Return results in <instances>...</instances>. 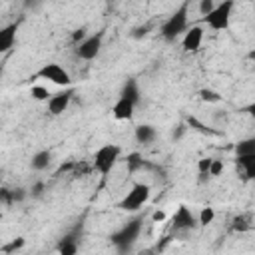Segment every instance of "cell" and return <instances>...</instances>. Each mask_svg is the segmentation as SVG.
I'll return each mask as SVG.
<instances>
[{"label": "cell", "instance_id": "obj_1", "mask_svg": "<svg viewBox=\"0 0 255 255\" xmlns=\"http://www.w3.org/2000/svg\"><path fill=\"white\" fill-rule=\"evenodd\" d=\"M141 227H143V217L139 215V217H133L131 221H128L122 229H118L116 233H112V243L116 245V249L118 251H122V253H126V251H129L131 249V245L137 241V237H139V233H141Z\"/></svg>", "mask_w": 255, "mask_h": 255}, {"label": "cell", "instance_id": "obj_2", "mask_svg": "<svg viewBox=\"0 0 255 255\" xmlns=\"http://www.w3.org/2000/svg\"><path fill=\"white\" fill-rule=\"evenodd\" d=\"M187 16H189V0H185L161 26V36L167 42H173L177 36L185 34L187 30Z\"/></svg>", "mask_w": 255, "mask_h": 255}, {"label": "cell", "instance_id": "obj_3", "mask_svg": "<svg viewBox=\"0 0 255 255\" xmlns=\"http://www.w3.org/2000/svg\"><path fill=\"white\" fill-rule=\"evenodd\" d=\"M120 155H122V147L118 143H106V145H102L94 153V167H96V171L106 177L114 169V165L118 163Z\"/></svg>", "mask_w": 255, "mask_h": 255}, {"label": "cell", "instance_id": "obj_4", "mask_svg": "<svg viewBox=\"0 0 255 255\" xmlns=\"http://www.w3.org/2000/svg\"><path fill=\"white\" fill-rule=\"evenodd\" d=\"M149 193H151L149 185H147V183L137 181V183H133V185H131V189L126 193V197L120 201V205H118V207H120L122 211H129V213L139 211V209L147 203Z\"/></svg>", "mask_w": 255, "mask_h": 255}, {"label": "cell", "instance_id": "obj_5", "mask_svg": "<svg viewBox=\"0 0 255 255\" xmlns=\"http://www.w3.org/2000/svg\"><path fill=\"white\" fill-rule=\"evenodd\" d=\"M233 0H223L219 4H215V8L203 16V22L215 30V32H221V30H227L229 28V22H231V14H233Z\"/></svg>", "mask_w": 255, "mask_h": 255}, {"label": "cell", "instance_id": "obj_6", "mask_svg": "<svg viewBox=\"0 0 255 255\" xmlns=\"http://www.w3.org/2000/svg\"><path fill=\"white\" fill-rule=\"evenodd\" d=\"M102 44H104V32H96V34L86 36L82 42H78L74 52L82 60H94V58H98Z\"/></svg>", "mask_w": 255, "mask_h": 255}, {"label": "cell", "instance_id": "obj_7", "mask_svg": "<svg viewBox=\"0 0 255 255\" xmlns=\"http://www.w3.org/2000/svg\"><path fill=\"white\" fill-rule=\"evenodd\" d=\"M36 78H42V80H48V82H52V84H56V86H70L72 84V76L68 74V70H64L60 64H56V62H48V64H44L38 72H36Z\"/></svg>", "mask_w": 255, "mask_h": 255}, {"label": "cell", "instance_id": "obj_8", "mask_svg": "<svg viewBox=\"0 0 255 255\" xmlns=\"http://www.w3.org/2000/svg\"><path fill=\"white\" fill-rule=\"evenodd\" d=\"M171 225H173L175 231H189V229H195V227L199 225V221H197V217L191 213L189 207L179 205L177 211H175L173 217H171Z\"/></svg>", "mask_w": 255, "mask_h": 255}, {"label": "cell", "instance_id": "obj_9", "mask_svg": "<svg viewBox=\"0 0 255 255\" xmlns=\"http://www.w3.org/2000/svg\"><path fill=\"white\" fill-rule=\"evenodd\" d=\"M72 96H74V90H72V88H68V90H64V92H58V94L50 96V100H48V112H50L52 116H60V114H64V112L68 110L70 102H72Z\"/></svg>", "mask_w": 255, "mask_h": 255}, {"label": "cell", "instance_id": "obj_10", "mask_svg": "<svg viewBox=\"0 0 255 255\" xmlns=\"http://www.w3.org/2000/svg\"><path fill=\"white\" fill-rule=\"evenodd\" d=\"M201 42H203V28L195 24V26L185 30L183 40H181V48L185 52H197L201 48Z\"/></svg>", "mask_w": 255, "mask_h": 255}, {"label": "cell", "instance_id": "obj_11", "mask_svg": "<svg viewBox=\"0 0 255 255\" xmlns=\"http://www.w3.org/2000/svg\"><path fill=\"white\" fill-rule=\"evenodd\" d=\"M135 102H131V100H128V98H118V102L114 104V108H112V116L116 118V120H120V122H128V120H131L133 118V112H135Z\"/></svg>", "mask_w": 255, "mask_h": 255}, {"label": "cell", "instance_id": "obj_12", "mask_svg": "<svg viewBox=\"0 0 255 255\" xmlns=\"http://www.w3.org/2000/svg\"><path fill=\"white\" fill-rule=\"evenodd\" d=\"M82 227H76L74 231H70L68 235L62 237V241L58 243V253L60 255H76L78 253V231Z\"/></svg>", "mask_w": 255, "mask_h": 255}, {"label": "cell", "instance_id": "obj_13", "mask_svg": "<svg viewBox=\"0 0 255 255\" xmlns=\"http://www.w3.org/2000/svg\"><path fill=\"white\" fill-rule=\"evenodd\" d=\"M16 32H18V22H12L0 30V52L12 50V46L16 44Z\"/></svg>", "mask_w": 255, "mask_h": 255}, {"label": "cell", "instance_id": "obj_14", "mask_svg": "<svg viewBox=\"0 0 255 255\" xmlns=\"http://www.w3.org/2000/svg\"><path fill=\"white\" fill-rule=\"evenodd\" d=\"M237 167L243 173V179H255V153L251 155H239L235 159Z\"/></svg>", "mask_w": 255, "mask_h": 255}, {"label": "cell", "instance_id": "obj_15", "mask_svg": "<svg viewBox=\"0 0 255 255\" xmlns=\"http://www.w3.org/2000/svg\"><path fill=\"white\" fill-rule=\"evenodd\" d=\"M155 135H157V131H155V128L149 126V124H141V126L135 128V141H137V143L151 145V143L155 141Z\"/></svg>", "mask_w": 255, "mask_h": 255}, {"label": "cell", "instance_id": "obj_16", "mask_svg": "<svg viewBox=\"0 0 255 255\" xmlns=\"http://www.w3.org/2000/svg\"><path fill=\"white\" fill-rule=\"evenodd\" d=\"M120 96L122 98H128V100H131V102H139V86H137V80H133V78H129V80H126V84L122 86V92H120Z\"/></svg>", "mask_w": 255, "mask_h": 255}, {"label": "cell", "instance_id": "obj_17", "mask_svg": "<svg viewBox=\"0 0 255 255\" xmlns=\"http://www.w3.org/2000/svg\"><path fill=\"white\" fill-rule=\"evenodd\" d=\"M50 161H52V153H50L48 149H40V151H36V153L32 155L30 165H32V169L42 171V169H46V167L50 165Z\"/></svg>", "mask_w": 255, "mask_h": 255}, {"label": "cell", "instance_id": "obj_18", "mask_svg": "<svg viewBox=\"0 0 255 255\" xmlns=\"http://www.w3.org/2000/svg\"><path fill=\"white\" fill-rule=\"evenodd\" d=\"M251 153H255V135L245 137V139L235 143V155L237 157L239 155H251Z\"/></svg>", "mask_w": 255, "mask_h": 255}, {"label": "cell", "instance_id": "obj_19", "mask_svg": "<svg viewBox=\"0 0 255 255\" xmlns=\"http://www.w3.org/2000/svg\"><path fill=\"white\" fill-rule=\"evenodd\" d=\"M199 100L207 102V104H217V102H221V96L211 88H201L199 90Z\"/></svg>", "mask_w": 255, "mask_h": 255}, {"label": "cell", "instance_id": "obj_20", "mask_svg": "<svg viewBox=\"0 0 255 255\" xmlns=\"http://www.w3.org/2000/svg\"><path fill=\"white\" fill-rule=\"evenodd\" d=\"M213 219H215V209L213 207H201V211H199V215H197V221H199V225H209V223H213Z\"/></svg>", "mask_w": 255, "mask_h": 255}, {"label": "cell", "instance_id": "obj_21", "mask_svg": "<svg viewBox=\"0 0 255 255\" xmlns=\"http://www.w3.org/2000/svg\"><path fill=\"white\" fill-rule=\"evenodd\" d=\"M126 161H128V169H129L131 173H133V171H137V169H139V167L143 165V159H141V155H139L137 151H133V153H129Z\"/></svg>", "mask_w": 255, "mask_h": 255}, {"label": "cell", "instance_id": "obj_22", "mask_svg": "<svg viewBox=\"0 0 255 255\" xmlns=\"http://www.w3.org/2000/svg\"><path fill=\"white\" fill-rule=\"evenodd\" d=\"M30 94H32V98L38 100V102H42V100H50V96H52L44 86H32Z\"/></svg>", "mask_w": 255, "mask_h": 255}, {"label": "cell", "instance_id": "obj_23", "mask_svg": "<svg viewBox=\"0 0 255 255\" xmlns=\"http://www.w3.org/2000/svg\"><path fill=\"white\" fill-rule=\"evenodd\" d=\"M211 161H213V157H201V159L197 161V171H199V175H209Z\"/></svg>", "mask_w": 255, "mask_h": 255}, {"label": "cell", "instance_id": "obj_24", "mask_svg": "<svg viewBox=\"0 0 255 255\" xmlns=\"http://www.w3.org/2000/svg\"><path fill=\"white\" fill-rule=\"evenodd\" d=\"M223 173V161L221 159H213L211 161V167H209V175L211 177H219Z\"/></svg>", "mask_w": 255, "mask_h": 255}, {"label": "cell", "instance_id": "obj_25", "mask_svg": "<svg viewBox=\"0 0 255 255\" xmlns=\"http://www.w3.org/2000/svg\"><path fill=\"white\" fill-rule=\"evenodd\" d=\"M249 227H251V225L247 223V219H245L243 215H239V217L233 219V229H235V231H247Z\"/></svg>", "mask_w": 255, "mask_h": 255}, {"label": "cell", "instance_id": "obj_26", "mask_svg": "<svg viewBox=\"0 0 255 255\" xmlns=\"http://www.w3.org/2000/svg\"><path fill=\"white\" fill-rule=\"evenodd\" d=\"M213 8H215V2L213 0H199V12H201V16H207Z\"/></svg>", "mask_w": 255, "mask_h": 255}, {"label": "cell", "instance_id": "obj_27", "mask_svg": "<svg viewBox=\"0 0 255 255\" xmlns=\"http://www.w3.org/2000/svg\"><path fill=\"white\" fill-rule=\"evenodd\" d=\"M20 247H24V239H22V237L14 239V241H12L10 245H6L2 251H4V253H12V251H16V249H20Z\"/></svg>", "mask_w": 255, "mask_h": 255}, {"label": "cell", "instance_id": "obj_28", "mask_svg": "<svg viewBox=\"0 0 255 255\" xmlns=\"http://www.w3.org/2000/svg\"><path fill=\"white\" fill-rule=\"evenodd\" d=\"M163 219H165V211L157 209V211H153V213H151V221H153V223H161Z\"/></svg>", "mask_w": 255, "mask_h": 255}, {"label": "cell", "instance_id": "obj_29", "mask_svg": "<svg viewBox=\"0 0 255 255\" xmlns=\"http://www.w3.org/2000/svg\"><path fill=\"white\" fill-rule=\"evenodd\" d=\"M147 30H149V26H139V28H135V30H133V38H143V36L147 34Z\"/></svg>", "mask_w": 255, "mask_h": 255}, {"label": "cell", "instance_id": "obj_30", "mask_svg": "<svg viewBox=\"0 0 255 255\" xmlns=\"http://www.w3.org/2000/svg\"><path fill=\"white\" fill-rule=\"evenodd\" d=\"M84 32H86L84 28H80V30H76V32L72 34V40H74V42H82V40L86 38V34H84Z\"/></svg>", "mask_w": 255, "mask_h": 255}, {"label": "cell", "instance_id": "obj_31", "mask_svg": "<svg viewBox=\"0 0 255 255\" xmlns=\"http://www.w3.org/2000/svg\"><path fill=\"white\" fill-rule=\"evenodd\" d=\"M42 191H44V183H42V181H38V183L32 187V195H34V197H40V195H42Z\"/></svg>", "mask_w": 255, "mask_h": 255}, {"label": "cell", "instance_id": "obj_32", "mask_svg": "<svg viewBox=\"0 0 255 255\" xmlns=\"http://www.w3.org/2000/svg\"><path fill=\"white\" fill-rule=\"evenodd\" d=\"M245 112H247V114H249V116L255 120V102H253V104H249V106L245 108Z\"/></svg>", "mask_w": 255, "mask_h": 255}, {"label": "cell", "instance_id": "obj_33", "mask_svg": "<svg viewBox=\"0 0 255 255\" xmlns=\"http://www.w3.org/2000/svg\"><path fill=\"white\" fill-rule=\"evenodd\" d=\"M247 58H249V60H255V50H251V52L247 54Z\"/></svg>", "mask_w": 255, "mask_h": 255}]
</instances>
